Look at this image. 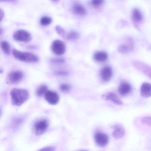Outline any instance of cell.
I'll use <instances>...</instances> for the list:
<instances>
[{
    "label": "cell",
    "instance_id": "obj_1",
    "mask_svg": "<svg viewBox=\"0 0 151 151\" xmlns=\"http://www.w3.org/2000/svg\"><path fill=\"white\" fill-rule=\"evenodd\" d=\"M10 96L13 105L19 106L28 100L29 94L25 89L15 88L11 91Z\"/></svg>",
    "mask_w": 151,
    "mask_h": 151
},
{
    "label": "cell",
    "instance_id": "obj_2",
    "mask_svg": "<svg viewBox=\"0 0 151 151\" xmlns=\"http://www.w3.org/2000/svg\"><path fill=\"white\" fill-rule=\"evenodd\" d=\"M12 54L15 58L21 61L33 63L39 60L38 57L32 53L21 52L16 49H14L12 51Z\"/></svg>",
    "mask_w": 151,
    "mask_h": 151
},
{
    "label": "cell",
    "instance_id": "obj_3",
    "mask_svg": "<svg viewBox=\"0 0 151 151\" xmlns=\"http://www.w3.org/2000/svg\"><path fill=\"white\" fill-rule=\"evenodd\" d=\"M49 123L45 119H41L37 121L34 124L33 129L34 133L37 136H40L45 133L48 128Z\"/></svg>",
    "mask_w": 151,
    "mask_h": 151
},
{
    "label": "cell",
    "instance_id": "obj_4",
    "mask_svg": "<svg viewBox=\"0 0 151 151\" xmlns=\"http://www.w3.org/2000/svg\"><path fill=\"white\" fill-rule=\"evenodd\" d=\"M13 38L16 41L26 43L29 42L32 40V36L31 34L27 31L19 30L14 33Z\"/></svg>",
    "mask_w": 151,
    "mask_h": 151
},
{
    "label": "cell",
    "instance_id": "obj_5",
    "mask_svg": "<svg viewBox=\"0 0 151 151\" xmlns=\"http://www.w3.org/2000/svg\"><path fill=\"white\" fill-rule=\"evenodd\" d=\"M24 74L20 70L12 71L8 75L7 82L11 85H15L20 83L23 79Z\"/></svg>",
    "mask_w": 151,
    "mask_h": 151
},
{
    "label": "cell",
    "instance_id": "obj_6",
    "mask_svg": "<svg viewBox=\"0 0 151 151\" xmlns=\"http://www.w3.org/2000/svg\"><path fill=\"white\" fill-rule=\"evenodd\" d=\"M53 52L57 55H62L65 53L66 45L61 40H55L53 42L51 46Z\"/></svg>",
    "mask_w": 151,
    "mask_h": 151
},
{
    "label": "cell",
    "instance_id": "obj_7",
    "mask_svg": "<svg viewBox=\"0 0 151 151\" xmlns=\"http://www.w3.org/2000/svg\"><path fill=\"white\" fill-rule=\"evenodd\" d=\"M132 64L140 72L151 79V67L147 64L139 61H133Z\"/></svg>",
    "mask_w": 151,
    "mask_h": 151
},
{
    "label": "cell",
    "instance_id": "obj_8",
    "mask_svg": "<svg viewBox=\"0 0 151 151\" xmlns=\"http://www.w3.org/2000/svg\"><path fill=\"white\" fill-rule=\"evenodd\" d=\"M45 99L50 105H55L60 101V97L57 93L52 91H47L45 94Z\"/></svg>",
    "mask_w": 151,
    "mask_h": 151
},
{
    "label": "cell",
    "instance_id": "obj_9",
    "mask_svg": "<svg viewBox=\"0 0 151 151\" xmlns=\"http://www.w3.org/2000/svg\"><path fill=\"white\" fill-rule=\"evenodd\" d=\"M94 140L99 146L103 147L108 143L109 137L105 133L98 132L95 134Z\"/></svg>",
    "mask_w": 151,
    "mask_h": 151
},
{
    "label": "cell",
    "instance_id": "obj_10",
    "mask_svg": "<svg viewBox=\"0 0 151 151\" xmlns=\"http://www.w3.org/2000/svg\"><path fill=\"white\" fill-rule=\"evenodd\" d=\"M134 47V41L132 39L126 40V42L118 47V51L121 53L124 54L132 51Z\"/></svg>",
    "mask_w": 151,
    "mask_h": 151
},
{
    "label": "cell",
    "instance_id": "obj_11",
    "mask_svg": "<svg viewBox=\"0 0 151 151\" xmlns=\"http://www.w3.org/2000/svg\"><path fill=\"white\" fill-rule=\"evenodd\" d=\"M101 98L104 100L110 101L115 104L118 105H121L122 104V101L119 99L114 93L110 92L106 93L101 96Z\"/></svg>",
    "mask_w": 151,
    "mask_h": 151
},
{
    "label": "cell",
    "instance_id": "obj_12",
    "mask_svg": "<svg viewBox=\"0 0 151 151\" xmlns=\"http://www.w3.org/2000/svg\"><path fill=\"white\" fill-rule=\"evenodd\" d=\"M112 128L114 129L112 133V136L116 139H119L123 137L125 134L124 129L120 124H115L112 126Z\"/></svg>",
    "mask_w": 151,
    "mask_h": 151
},
{
    "label": "cell",
    "instance_id": "obj_13",
    "mask_svg": "<svg viewBox=\"0 0 151 151\" xmlns=\"http://www.w3.org/2000/svg\"><path fill=\"white\" fill-rule=\"evenodd\" d=\"M113 76V70L110 67H104L101 70L100 76L104 82H107L111 79Z\"/></svg>",
    "mask_w": 151,
    "mask_h": 151
},
{
    "label": "cell",
    "instance_id": "obj_14",
    "mask_svg": "<svg viewBox=\"0 0 151 151\" xmlns=\"http://www.w3.org/2000/svg\"><path fill=\"white\" fill-rule=\"evenodd\" d=\"M140 94L144 98H148L151 96V84L149 83H145L140 88Z\"/></svg>",
    "mask_w": 151,
    "mask_h": 151
},
{
    "label": "cell",
    "instance_id": "obj_15",
    "mask_svg": "<svg viewBox=\"0 0 151 151\" xmlns=\"http://www.w3.org/2000/svg\"><path fill=\"white\" fill-rule=\"evenodd\" d=\"M131 91L132 87L130 85L126 82L122 83L118 89L119 93L122 96H125L129 94Z\"/></svg>",
    "mask_w": 151,
    "mask_h": 151
},
{
    "label": "cell",
    "instance_id": "obj_16",
    "mask_svg": "<svg viewBox=\"0 0 151 151\" xmlns=\"http://www.w3.org/2000/svg\"><path fill=\"white\" fill-rule=\"evenodd\" d=\"M72 11L75 14L79 16H83L86 14V11L84 7L79 3L75 4L72 7Z\"/></svg>",
    "mask_w": 151,
    "mask_h": 151
},
{
    "label": "cell",
    "instance_id": "obj_17",
    "mask_svg": "<svg viewBox=\"0 0 151 151\" xmlns=\"http://www.w3.org/2000/svg\"><path fill=\"white\" fill-rule=\"evenodd\" d=\"M132 21L135 25H137L143 21V17L142 14L139 10L135 9L132 12Z\"/></svg>",
    "mask_w": 151,
    "mask_h": 151
},
{
    "label": "cell",
    "instance_id": "obj_18",
    "mask_svg": "<svg viewBox=\"0 0 151 151\" xmlns=\"http://www.w3.org/2000/svg\"><path fill=\"white\" fill-rule=\"evenodd\" d=\"M108 55L105 52H96L93 55L94 60L98 62H104L107 60Z\"/></svg>",
    "mask_w": 151,
    "mask_h": 151
},
{
    "label": "cell",
    "instance_id": "obj_19",
    "mask_svg": "<svg viewBox=\"0 0 151 151\" xmlns=\"http://www.w3.org/2000/svg\"><path fill=\"white\" fill-rule=\"evenodd\" d=\"M47 91V86L45 85H42L38 87L36 91V94L38 97H41L43 95H45Z\"/></svg>",
    "mask_w": 151,
    "mask_h": 151
},
{
    "label": "cell",
    "instance_id": "obj_20",
    "mask_svg": "<svg viewBox=\"0 0 151 151\" xmlns=\"http://www.w3.org/2000/svg\"><path fill=\"white\" fill-rule=\"evenodd\" d=\"M79 35L78 33L75 31H71L67 33L65 39L69 40H76L78 38Z\"/></svg>",
    "mask_w": 151,
    "mask_h": 151
},
{
    "label": "cell",
    "instance_id": "obj_21",
    "mask_svg": "<svg viewBox=\"0 0 151 151\" xmlns=\"http://www.w3.org/2000/svg\"><path fill=\"white\" fill-rule=\"evenodd\" d=\"M52 22L51 17L48 16H45L42 17L40 19V24L43 26H47L50 25Z\"/></svg>",
    "mask_w": 151,
    "mask_h": 151
},
{
    "label": "cell",
    "instance_id": "obj_22",
    "mask_svg": "<svg viewBox=\"0 0 151 151\" xmlns=\"http://www.w3.org/2000/svg\"><path fill=\"white\" fill-rule=\"evenodd\" d=\"M1 49L3 50L4 53L9 54L10 52V47L9 44L6 41H3L1 42Z\"/></svg>",
    "mask_w": 151,
    "mask_h": 151
},
{
    "label": "cell",
    "instance_id": "obj_23",
    "mask_svg": "<svg viewBox=\"0 0 151 151\" xmlns=\"http://www.w3.org/2000/svg\"><path fill=\"white\" fill-rule=\"evenodd\" d=\"M55 30L59 35L65 39L67 33L64 29H63L61 26L57 25L55 27Z\"/></svg>",
    "mask_w": 151,
    "mask_h": 151
},
{
    "label": "cell",
    "instance_id": "obj_24",
    "mask_svg": "<svg viewBox=\"0 0 151 151\" xmlns=\"http://www.w3.org/2000/svg\"><path fill=\"white\" fill-rule=\"evenodd\" d=\"M104 0H92L91 4L94 7L99 8L104 3Z\"/></svg>",
    "mask_w": 151,
    "mask_h": 151
},
{
    "label": "cell",
    "instance_id": "obj_25",
    "mask_svg": "<svg viewBox=\"0 0 151 151\" xmlns=\"http://www.w3.org/2000/svg\"><path fill=\"white\" fill-rule=\"evenodd\" d=\"M60 90L63 92H68L70 90V86L69 85L63 83L60 86Z\"/></svg>",
    "mask_w": 151,
    "mask_h": 151
},
{
    "label": "cell",
    "instance_id": "obj_26",
    "mask_svg": "<svg viewBox=\"0 0 151 151\" xmlns=\"http://www.w3.org/2000/svg\"><path fill=\"white\" fill-rule=\"evenodd\" d=\"M141 123L143 124L151 126V117L150 116H145L142 118L141 120Z\"/></svg>",
    "mask_w": 151,
    "mask_h": 151
},
{
    "label": "cell",
    "instance_id": "obj_27",
    "mask_svg": "<svg viewBox=\"0 0 151 151\" xmlns=\"http://www.w3.org/2000/svg\"><path fill=\"white\" fill-rule=\"evenodd\" d=\"M40 150H41V151H55V148L54 147L48 146L44 147V148H42V149Z\"/></svg>",
    "mask_w": 151,
    "mask_h": 151
},
{
    "label": "cell",
    "instance_id": "obj_28",
    "mask_svg": "<svg viewBox=\"0 0 151 151\" xmlns=\"http://www.w3.org/2000/svg\"><path fill=\"white\" fill-rule=\"evenodd\" d=\"M1 2H10V3H15L17 0H0Z\"/></svg>",
    "mask_w": 151,
    "mask_h": 151
},
{
    "label": "cell",
    "instance_id": "obj_29",
    "mask_svg": "<svg viewBox=\"0 0 151 151\" xmlns=\"http://www.w3.org/2000/svg\"><path fill=\"white\" fill-rule=\"evenodd\" d=\"M4 17V12L2 9H1V20L2 21Z\"/></svg>",
    "mask_w": 151,
    "mask_h": 151
},
{
    "label": "cell",
    "instance_id": "obj_30",
    "mask_svg": "<svg viewBox=\"0 0 151 151\" xmlns=\"http://www.w3.org/2000/svg\"><path fill=\"white\" fill-rule=\"evenodd\" d=\"M52 1H57L58 0H52Z\"/></svg>",
    "mask_w": 151,
    "mask_h": 151
}]
</instances>
